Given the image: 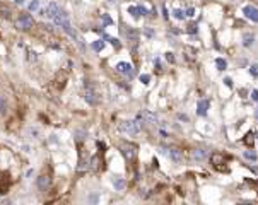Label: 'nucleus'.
Listing matches in <instances>:
<instances>
[{
  "instance_id": "8",
  "label": "nucleus",
  "mask_w": 258,
  "mask_h": 205,
  "mask_svg": "<svg viewBox=\"0 0 258 205\" xmlns=\"http://www.w3.org/2000/svg\"><path fill=\"white\" fill-rule=\"evenodd\" d=\"M209 106H210L209 99H200V101H198V104H197V115L198 116H205Z\"/></svg>"
},
{
  "instance_id": "12",
  "label": "nucleus",
  "mask_w": 258,
  "mask_h": 205,
  "mask_svg": "<svg viewBox=\"0 0 258 205\" xmlns=\"http://www.w3.org/2000/svg\"><path fill=\"white\" fill-rule=\"evenodd\" d=\"M91 48H92L94 51H101L104 48V39H96V41L91 45Z\"/></svg>"
},
{
  "instance_id": "1",
  "label": "nucleus",
  "mask_w": 258,
  "mask_h": 205,
  "mask_svg": "<svg viewBox=\"0 0 258 205\" xmlns=\"http://www.w3.org/2000/svg\"><path fill=\"white\" fill-rule=\"evenodd\" d=\"M118 130L127 135H137L140 132V125L137 120H127V122H122L118 125Z\"/></svg>"
},
{
  "instance_id": "32",
  "label": "nucleus",
  "mask_w": 258,
  "mask_h": 205,
  "mask_svg": "<svg viewBox=\"0 0 258 205\" xmlns=\"http://www.w3.org/2000/svg\"><path fill=\"white\" fill-rule=\"evenodd\" d=\"M256 138H258V135H256Z\"/></svg>"
},
{
  "instance_id": "7",
  "label": "nucleus",
  "mask_w": 258,
  "mask_h": 205,
  "mask_svg": "<svg viewBox=\"0 0 258 205\" xmlns=\"http://www.w3.org/2000/svg\"><path fill=\"white\" fill-rule=\"evenodd\" d=\"M128 14L133 17V19H140L142 16H145V14H147V10H145L144 7H140V5H137V7L130 5V7H128Z\"/></svg>"
},
{
  "instance_id": "2",
  "label": "nucleus",
  "mask_w": 258,
  "mask_h": 205,
  "mask_svg": "<svg viewBox=\"0 0 258 205\" xmlns=\"http://www.w3.org/2000/svg\"><path fill=\"white\" fill-rule=\"evenodd\" d=\"M32 24H34V21H32L31 14H21L19 19L16 21L17 29H22V31H26V29H31Z\"/></svg>"
},
{
  "instance_id": "17",
  "label": "nucleus",
  "mask_w": 258,
  "mask_h": 205,
  "mask_svg": "<svg viewBox=\"0 0 258 205\" xmlns=\"http://www.w3.org/2000/svg\"><path fill=\"white\" fill-rule=\"evenodd\" d=\"M243 156H245V159H250V161H256V152H253V151H245L243 152Z\"/></svg>"
},
{
  "instance_id": "23",
  "label": "nucleus",
  "mask_w": 258,
  "mask_h": 205,
  "mask_svg": "<svg viewBox=\"0 0 258 205\" xmlns=\"http://www.w3.org/2000/svg\"><path fill=\"white\" fill-rule=\"evenodd\" d=\"M103 22H104V26H111V24H113V19L104 14V16H103Z\"/></svg>"
},
{
  "instance_id": "9",
  "label": "nucleus",
  "mask_w": 258,
  "mask_h": 205,
  "mask_svg": "<svg viewBox=\"0 0 258 205\" xmlns=\"http://www.w3.org/2000/svg\"><path fill=\"white\" fill-rule=\"evenodd\" d=\"M116 70L122 72V74H125V75H132L133 74V72H132V65H130L128 62H120V63L116 65Z\"/></svg>"
},
{
  "instance_id": "13",
  "label": "nucleus",
  "mask_w": 258,
  "mask_h": 205,
  "mask_svg": "<svg viewBox=\"0 0 258 205\" xmlns=\"http://www.w3.org/2000/svg\"><path fill=\"white\" fill-rule=\"evenodd\" d=\"M216 67H217V70H226L227 68V63H226V60H224V58H217L216 60Z\"/></svg>"
},
{
  "instance_id": "6",
  "label": "nucleus",
  "mask_w": 258,
  "mask_h": 205,
  "mask_svg": "<svg viewBox=\"0 0 258 205\" xmlns=\"http://www.w3.org/2000/svg\"><path fill=\"white\" fill-rule=\"evenodd\" d=\"M243 14H245V17H248L250 21H253V22H258V9L253 5H245L243 7Z\"/></svg>"
},
{
  "instance_id": "26",
  "label": "nucleus",
  "mask_w": 258,
  "mask_h": 205,
  "mask_svg": "<svg viewBox=\"0 0 258 205\" xmlns=\"http://www.w3.org/2000/svg\"><path fill=\"white\" fill-rule=\"evenodd\" d=\"M251 99L255 101V102H258V89H255V91H251Z\"/></svg>"
},
{
  "instance_id": "30",
  "label": "nucleus",
  "mask_w": 258,
  "mask_h": 205,
  "mask_svg": "<svg viewBox=\"0 0 258 205\" xmlns=\"http://www.w3.org/2000/svg\"><path fill=\"white\" fill-rule=\"evenodd\" d=\"M24 2V0H16V3H22Z\"/></svg>"
},
{
  "instance_id": "19",
  "label": "nucleus",
  "mask_w": 258,
  "mask_h": 205,
  "mask_svg": "<svg viewBox=\"0 0 258 205\" xmlns=\"http://www.w3.org/2000/svg\"><path fill=\"white\" fill-rule=\"evenodd\" d=\"M38 9H39V0H32V2L29 3V10L34 12V10H38Z\"/></svg>"
},
{
  "instance_id": "16",
  "label": "nucleus",
  "mask_w": 258,
  "mask_h": 205,
  "mask_svg": "<svg viewBox=\"0 0 258 205\" xmlns=\"http://www.w3.org/2000/svg\"><path fill=\"white\" fill-rule=\"evenodd\" d=\"M253 41H255V36H253V34H246L245 38H243V45H245V46H251Z\"/></svg>"
},
{
  "instance_id": "24",
  "label": "nucleus",
  "mask_w": 258,
  "mask_h": 205,
  "mask_svg": "<svg viewBox=\"0 0 258 205\" xmlns=\"http://www.w3.org/2000/svg\"><path fill=\"white\" fill-rule=\"evenodd\" d=\"M185 16H186V17H193L195 16V7H190V9L185 10Z\"/></svg>"
},
{
  "instance_id": "4",
  "label": "nucleus",
  "mask_w": 258,
  "mask_h": 205,
  "mask_svg": "<svg viewBox=\"0 0 258 205\" xmlns=\"http://www.w3.org/2000/svg\"><path fill=\"white\" fill-rule=\"evenodd\" d=\"M120 151H122V154L127 157V159H132V157L135 156V152H137V147L133 144H128V142H122Z\"/></svg>"
},
{
  "instance_id": "15",
  "label": "nucleus",
  "mask_w": 258,
  "mask_h": 205,
  "mask_svg": "<svg viewBox=\"0 0 258 205\" xmlns=\"http://www.w3.org/2000/svg\"><path fill=\"white\" fill-rule=\"evenodd\" d=\"M173 17H174V19H178V21H183L186 16H185V12L181 9H174L173 10Z\"/></svg>"
},
{
  "instance_id": "10",
  "label": "nucleus",
  "mask_w": 258,
  "mask_h": 205,
  "mask_svg": "<svg viewBox=\"0 0 258 205\" xmlns=\"http://www.w3.org/2000/svg\"><path fill=\"white\" fill-rule=\"evenodd\" d=\"M191 157H193L195 161H203V159L207 157V152H205V151H202V149H197V151H193Z\"/></svg>"
},
{
  "instance_id": "3",
  "label": "nucleus",
  "mask_w": 258,
  "mask_h": 205,
  "mask_svg": "<svg viewBox=\"0 0 258 205\" xmlns=\"http://www.w3.org/2000/svg\"><path fill=\"white\" fill-rule=\"evenodd\" d=\"M159 152L164 154V156H168L171 161H174V162H181L183 161V156H181L180 151H176V149H166V147H161L159 149Z\"/></svg>"
},
{
  "instance_id": "28",
  "label": "nucleus",
  "mask_w": 258,
  "mask_h": 205,
  "mask_svg": "<svg viewBox=\"0 0 258 205\" xmlns=\"http://www.w3.org/2000/svg\"><path fill=\"white\" fill-rule=\"evenodd\" d=\"M246 144H248V145H251V144H253V138H251V133H248V135H246Z\"/></svg>"
},
{
  "instance_id": "27",
  "label": "nucleus",
  "mask_w": 258,
  "mask_h": 205,
  "mask_svg": "<svg viewBox=\"0 0 258 205\" xmlns=\"http://www.w3.org/2000/svg\"><path fill=\"white\" fill-rule=\"evenodd\" d=\"M224 84H226L227 87H232V79L231 77H226V79H224Z\"/></svg>"
},
{
  "instance_id": "25",
  "label": "nucleus",
  "mask_w": 258,
  "mask_h": 205,
  "mask_svg": "<svg viewBox=\"0 0 258 205\" xmlns=\"http://www.w3.org/2000/svg\"><path fill=\"white\" fill-rule=\"evenodd\" d=\"M166 60H168L169 63H174V57H173V53H169V51H168V53H166Z\"/></svg>"
},
{
  "instance_id": "31",
  "label": "nucleus",
  "mask_w": 258,
  "mask_h": 205,
  "mask_svg": "<svg viewBox=\"0 0 258 205\" xmlns=\"http://www.w3.org/2000/svg\"><path fill=\"white\" fill-rule=\"evenodd\" d=\"M255 115H256V118H258V109H256V113H255Z\"/></svg>"
},
{
  "instance_id": "14",
  "label": "nucleus",
  "mask_w": 258,
  "mask_h": 205,
  "mask_svg": "<svg viewBox=\"0 0 258 205\" xmlns=\"http://www.w3.org/2000/svg\"><path fill=\"white\" fill-rule=\"evenodd\" d=\"M103 38H104V41H110L111 45L115 46V48H120V46H122V45H120V41H118V39H116V38H111L110 34H104Z\"/></svg>"
},
{
  "instance_id": "29",
  "label": "nucleus",
  "mask_w": 258,
  "mask_h": 205,
  "mask_svg": "<svg viewBox=\"0 0 258 205\" xmlns=\"http://www.w3.org/2000/svg\"><path fill=\"white\" fill-rule=\"evenodd\" d=\"M162 16H164V19H168V10H166L164 5H162Z\"/></svg>"
},
{
  "instance_id": "21",
  "label": "nucleus",
  "mask_w": 258,
  "mask_h": 205,
  "mask_svg": "<svg viewBox=\"0 0 258 205\" xmlns=\"http://www.w3.org/2000/svg\"><path fill=\"white\" fill-rule=\"evenodd\" d=\"M250 74H251L253 77H255V79L258 77V65H256V63H253L251 67H250Z\"/></svg>"
},
{
  "instance_id": "18",
  "label": "nucleus",
  "mask_w": 258,
  "mask_h": 205,
  "mask_svg": "<svg viewBox=\"0 0 258 205\" xmlns=\"http://www.w3.org/2000/svg\"><path fill=\"white\" fill-rule=\"evenodd\" d=\"M7 111V101L3 98H0V115H5Z\"/></svg>"
},
{
  "instance_id": "22",
  "label": "nucleus",
  "mask_w": 258,
  "mask_h": 205,
  "mask_svg": "<svg viewBox=\"0 0 258 205\" xmlns=\"http://www.w3.org/2000/svg\"><path fill=\"white\" fill-rule=\"evenodd\" d=\"M140 82L147 86V84L151 82V75H147V74H142V75H140Z\"/></svg>"
},
{
  "instance_id": "5",
  "label": "nucleus",
  "mask_w": 258,
  "mask_h": 205,
  "mask_svg": "<svg viewBox=\"0 0 258 205\" xmlns=\"http://www.w3.org/2000/svg\"><path fill=\"white\" fill-rule=\"evenodd\" d=\"M84 96H86V101L89 102V104H94V102H97L96 92H94V87L91 86L89 82H86V86H84Z\"/></svg>"
},
{
  "instance_id": "20",
  "label": "nucleus",
  "mask_w": 258,
  "mask_h": 205,
  "mask_svg": "<svg viewBox=\"0 0 258 205\" xmlns=\"http://www.w3.org/2000/svg\"><path fill=\"white\" fill-rule=\"evenodd\" d=\"M115 188L116 190H123V188H125V179H115Z\"/></svg>"
},
{
  "instance_id": "11",
  "label": "nucleus",
  "mask_w": 258,
  "mask_h": 205,
  "mask_svg": "<svg viewBox=\"0 0 258 205\" xmlns=\"http://www.w3.org/2000/svg\"><path fill=\"white\" fill-rule=\"evenodd\" d=\"M48 185H50V178L48 176H41L38 179V188L39 190H46V188H48Z\"/></svg>"
}]
</instances>
